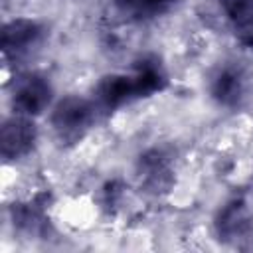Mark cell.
I'll use <instances>...</instances> for the list:
<instances>
[{
	"mask_svg": "<svg viewBox=\"0 0 253 253\" xmlns=\"http://www.w3.org/2000/svg\"><path fill=\"white\" fill-rule=\"evenodd\" d=\"M210 95L211 99L225 107L235 109L239 107L249 93V73L237 61H225L215 67L210 77Z\"/></svg>",
	"mask_w": 253,
	"mask_h": 253,
	"instance_id": "obj_4",
	"label": "cell"
},
{
	"mask_svg": "<svg viewBox=\"0 0 253 253\" xmlns=\"http://www.w3.org/2000/svg\"><path fill=\"white\" fill-rule=\"evenodd\" d=\"M178 0H113L115 8L136 22H146L168 14Z\"/></svg>",
	"mask_w": 253,
	"mask_h": 253,
	"instance_id": "obj_11",
	"label": "cell"
},
{
	"mask_svg": "<svg viewBox=\"0 0 253 253\" xmlns=\"http://www.w3.org/2000/svg\"><path fill=\"white\" fill-rule=\"evenodd\" d=\"M237 38L253 47V0H217Z\"/></svg>",
	"mask_w": 253,
	"mask_h": 253,
	"instance_id": "obj_10",
	"label": "cell"
},
{
	"mask_svg": "<svg viewBox=\"0 0 253 253\" xmlns=\"http://www.w3.org/2000/svg\"><path fill=\"white\" fill-rule=\"evenodd\" d=\"M45 28L34 18H14L2 28V55L6 61L28 55L43 38Z\"/></svg>",
	"mask_w": 253,
	"mask_h": 253,
	"instance_id": "obj_7",
	"label": "cell"
},
{
	"mask_svg": "<svg viewBox=\"0 0 253 253\" xmlns=\"http://www.w3.org/2000/svg\"><path fill=\"white\" fill-rule=\"evenodd\" d=\"M97 105L81 95L61 97L49 113V125L61 144H77L95 125Z\"/></svg>",
	"mask_w": 253,
	"mask_h": 253,
	"instance_id": "obj_2",
	"label": "cell"
},
{
	"mask_svg": "<svg viewBox=\"0 0 253 253\" xmlns=\"http://www.w3.org/2000/svg\"><path fill=\"white\" fill-rule=\"evenodd\" d=\"M213 229L219 241L231 243L247 237L253 229V213L243 200H231L217 211Z\"/></svg>",
	"mask_w": 253,
	"mask_h": 253,
	"instance_id": "obj_8",
	"label": "cell"
},
{
	"mask_svg": "<svg viewBox=\"0 0 253 253\" xmlns=\"http://www.w3.org/2000/svg\"><path fill=\"white\" fill-rule=\"evenodd\" d=\"M51 99L53 87L42 73H26L14 83L12 107L20 115L38 117L51 105Z\"/></svg>",
	"mask_w": 253,
	"mask_h": 253,
	"instance_id": "obj_6",
	"label": "cell"
},
{
	"mask_svg": "<svg viewBox=\"0 0 253 253\" xmlns=\"http://www.w3.org/2000/svg\"><path fill=\"white\" fill-rule=\"evenodd\" d=\"M136 176L140 188L152 196H164L176 182L174 156L164 146H152L144 150L136 160Z\"/></svg>",
	"mask_w": 253,
	"mask_h": 253,
	"instance_id": "obj_3",
	"label": "cell"
},
{
	"mask_svg": "<svg viewBox=\"0 0 253 253\" xmlns=\"http://www.w3.org/2000/svg\"><path fill=\"white\" fill-rule=\"evenodd\" d=\"M10 219L14 229L28 237H45L49 233V215L45 202L40 198L10 206Z\"/></svg>",
	"mask_w": 253,
	"mask_h": 253,
	"instance_id": "obj_9",
	"label": "cell"
},
{
	"mask_svg": "<svg viewBox=\"0 0 253 253\" xmlns=\"http://www.w3.org/2000/svg\"><path fill=\"white\" fill-rule=\"evenodd\" d=\"M166 85L168 73L160 57L142 55L132 63L130 71L109 73L101 77L95 87V105L103 111H117L164 91Z\"/></svg>",
	"mask_w": 253,
	"mask_h": 253,
	"instance_id": "obj_1",
	"label": "cell"
},
{
	"mask_svg": "<svg viewBox=\"0 0 253 253\" xmlns=\"http://www.w3.org/2000/svg\"><path fill=\"white\" fill-rule=\"evenodd\" d=\"M38 142V126L34 117L14 113L12 117L4 119L2 132H0V146L2 158L6 162H16L26 158Z\"/></svg>",
	"mask_w": 253,
	"mask_h": 253,
	"instance_id": "obj_5",
	"label": "cell"
}]
</instances>
